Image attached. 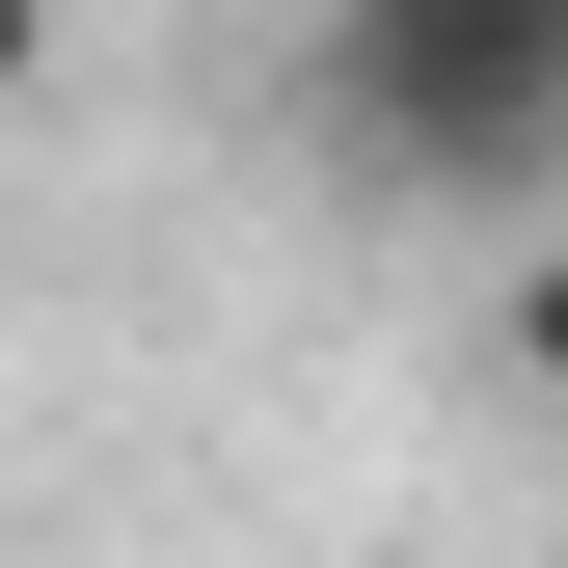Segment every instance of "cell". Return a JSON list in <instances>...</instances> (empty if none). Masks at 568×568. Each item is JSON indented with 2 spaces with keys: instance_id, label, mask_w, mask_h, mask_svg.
Here are the masks:
<instances>
[{
  "instance_id": "obj_2",
  "label": "cell",
  "mask_w": 568,
  "mask_h": 568,
  "mask_svg": "<svg viewBox=\"0 0 568 568\" xmlns=\"http://www.w3.org/2000/svg\"><path fill=\"white\" fill-rule=\"evenodd\" d=\"M487 379H515V406H541V434H568V217L515 244V298H487Z\"/></svg>"
},
{
  "instance_id": "obj_1",
  "label": "cell",
  "mask_w": 568,
  "mask_h": 568,
  "mask_svg": "<svg viewBox=\"0 0 568 568\" xmlns=\"http://www.w3.org/2000/svg\"><path fill=\"white\" fill-rule=\"evenodd\" d=\"M325 135L352 190H434V217H568V0H325Z\"/></svg>"
},
{
  "instance_id": "obj_3",
  "label": "cell",
  "mask_w": 568,
  "mask_h": 568,
  "mask_svg": "<svg viewBox=\"0 0 568 568\" xmlns=\"http://www.w3.org/2000/svg\"><path fill=\"white\" fill-rule=\"evenodd\" d=\"M28 82H54V0H0V109H28Z\"/></svg>"
}]
</instances>
